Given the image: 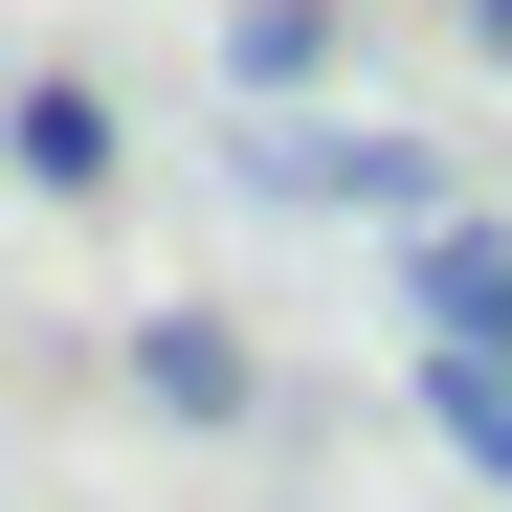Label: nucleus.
<instances>
[{
    "label": "nucleus",
    "mask_w": 512,
    "mask_h": 512,
    "mask_svg": "<svg viewBox=\"0 0 512 512\" xmlns=\"http://www.w3.org/2000/svg\"><path fill=\"white\" fill-rule=\"evenodd\" d=\"M0 156H23L45 201H112V179H134V134H112L90 67H23V90H0Z\"/></svg>",
    "instance_id": "obj_3"
},
{
    "label": "nucleus",
    "mask_w": 512,
    "mask_h": 512,
    "mask_svg": "<svg viewBox=\"0 0 512 512\" xmlns=\"http://www.w3.org/2000/svg\"><path fill=\"white\" fill-rule=\"evenodd\" d=\"M223 179H245V201H290V223H379V245H401V223H446V156H423L401 112H268Z\"/></svg>",
    "instance_id": "obj_1"
},
{
    "label": "nucleus",
    "mask_w": 512,
    "mask_h": 512,
    "mask_svg": "<svg viewBox=\"0 0 512 512\" xmlns=\"http://www.w3.org/2000/svg\"><path fill=\"white\" fill-rule=\"evenodd\" d=\"M401 379H423V423H446V446L512 490V379H490V357H446V334H401Z\"/></svg>",
    "instance_id": "obj_5"
},
{
    "label": "nucleus",
    "mask_w": 512,
    "mask_h": 512,
    "mask_svg": "<svg viewBox=\"0 0 512 512\" xmlns=\"http://www.w3.org/2000/svg\"><path fill=\"white\" fill-rule=\"evenodd\" d=\"M134 401H156V423H245V401H268V357H245L223 312H134Z\"/></svg>",
    "instance_id": "obj_4"
},
{
    "label": "nucleus",
    "mask_w": 512,
    "mask_h": 512,
    "mask_svg": "<svg viewBox=\"0 0 512 512\" xmlns=\"http://www.w3.org/2000/svg\"><path fill=\"white\" fill-rule=\"evenodd\" d=\"M468 45H490V67H512V0H468Z\"/></svg>",
    "instance_id": "obj_6"
},
{
    "label": "nucleus",
    "mask_w": 512,
    "mask_h": 512,
    "mask_svg": "<svg viewBox=\"0 0 512 512\" xmlns=\"http://www.w3.org/2000/svg\"><path fill=\"white\" fill-rule=\"evenodd\" d=\"M401 334L512 379V223H401Z\"/></svg>",
    "instance_id": "obj_2"
}]
</instances>
